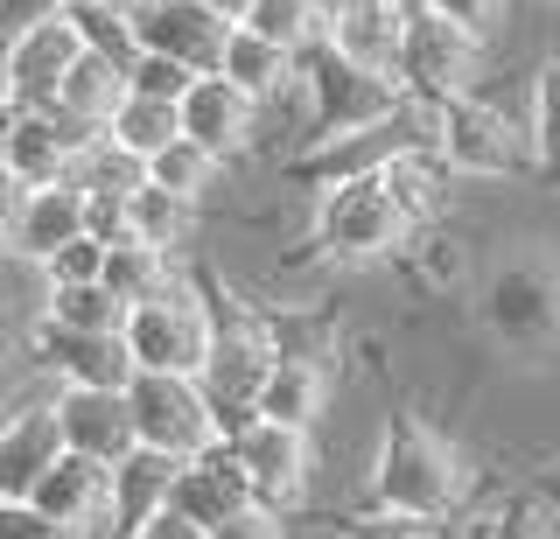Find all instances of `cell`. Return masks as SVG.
Listing matches in <instances>:
<instances>
[{
    "mask_svg": "<svg viewBox=\"0 0 560 539\" xmlns=\"http://www.w3.org/2000/svg\"><path fill=\"white\" fill-rule=\"evenodd\" d=\"M175 456H162V448H127V456L113 462V504H119V526H140V518L168 512V491H175Z\"/></svg>",
    "mask_w": 560,
    "mask_h": 539,
    "instance_id": "obj_24",
    "label": "cell"
},
{
    "mask_svg": "<svg viewBox=\"0 0 560 539\" xmlns=\"http://www.w3.org/2000/svg\"><path fill=\"white\" fill-rule=\"evenodd\" d=\"M413 224L393 211L378 176H350V183H329L315 189V246H323L337 267H393V253L407 246Z\"/></svg>",
    "mask_w": 560,
    "mask_h": 539,
    "instance_id": "obj_7",
    "label": "cell"
},
{
    "mask_svg": "<svg viewBox=\"0 0 560 539\" xmlns=\"http://www.w3.org/2000/svg\"><path fill=\"white\" fill-rule=\"evenodd\" d=\"M253 504V491H245V477H238V462L224 456V448H210V456L197 462H183L175 469V491H168V512H183L189 526H203V532H218L232 512H245Z\"/></svg>",
    "mask_w": 560,
    "mask_h": 539,
    "instance_id": "obj_21",
    "label": "cell"
},
{
    "mask_svg": "<svg viewBox=\"0 0 560 539\" xmlns=\"http://www.w3.org/2000/svg\"><path fill=\"white\" fill-rule=\"evenodd\" d=\"M105 141L98 127H84V119H70L63 106H35L14 119V141H8V176L22 189H49V183H70L84 162V148Z\"/></svg>",
    "mask_w": 560,
    "mask_h": 539,
    "instance_id": "obj_13",
    "label": "cell"
},
{
    "mask_svg": "<svg viewBox=\"0 0 560 539\" xmlns=\"http://www.w3.org/2000/svg\"><path fill=\"white\" fill-rule=\"evenodd\" d=\"M28 358L43 372H57V386H98V392H127L133 386V358L119 337H70V329L35 323L28 329Z\"/></svg>",
    "mask_w": 560,
    "mask_h": 539,
    "instance_id": "obj_16",
    "label": "cell"
},
{
    "mask_svg": "<svg viewBox=\"0 0 560 539\" xmlns=\"http://www.w3.org/2000/svg\"><path fill=\"white\" fill-rule=\"evenodd\" d=\"M127 413H133V442L162 448V456H175V462H197V456H210V448H224V421H218V407L203 399L197 378L133 372Z\"/></svg>",
    "mask_w": 560,
    "mask_h": 539,
    "instance_id": "obj_8",
    "label": "cell"
},
{
    "mask_svg": "<svg viewBox=\"0 0 560 539\" xmlns=\"http://www.w3.org/2000/svg\"><path fill=\"white\" fill-rule=\"evenodd\" d=\"M57 434L70 456H92L113 469L133 442V413H127V392H98V386H63L57 392Z\"/></svg>",
    "mask_w": 560,
    "mask_h": 539,
    "instance_id": "obj_17",
    "label": "cell"
},
{
    "mask_svg": "<svg viewBox=\"0 0 560 539\" xmlns=\"http://www.w3.org/2000/svg\"><path fill=\"white\" fill-rule=\"evenodd\" d=\"M469 491H477V469H469V456L455 448V434L442 421H428L420 407H393L378 421V462H372V497L364 504L448 518Z\"/></svg>",
    "mask_w": 560,
    "mask_h": 539,
    "instance_id": "obj_1",
    "label": "cell"
},
{
    "mask_svg": "<svg viewBox=\"0 0 560 539\" xmlns=\"http://www.w3.org/2000/svg\"><path fill=\"white\" fill-rule=\"evenodd\" d=\"M210 288H218V281H210ZM273 358H280L273 308H259V302H218V337H210V351H203L197 386H203L210 407H218L224 434L259 413V392H267V378H273Z\"/></svg>",
    "mask_w": 560,
    "mask_h": 539,
    "instance_id": "obj_4",
    "label": "cell"
},
{
    "mask_svg": "<svg viewBox=\"0 0 560 539\" xmlns=\"http://www.w3.org/2000/svg\"><path fill=\"white\" fill-rule=\"evenodd\" d=\"M224 456L238 462L253 504H273V512H308L323 497V448H315L308 427H280V421H238L224 434Z\"/></svg>",
    "mask_w": 560,
    "mask_h": 539,
    "instance_id": "obj_6",
    "label": "cell"
},
{
    "mask_svg": "<svg viewBox=\"0 0 560 539\" xmlns=\"http://www.w3.org/2000/svg\"><path fill=\"white\" fill-rule=\"evenodd\" d=\"M175 267H183V259L162 253V246H148V238H113V246H105V273H98V281L133 308V302H148L162 281H175Z\"/></svg>",
    "mask_w": 560,
    "mask_h": 539,
    "instance_id": "obj_31",
    "label": "cell"
},
{
    "mask_svg": "<svg viewBox=\"0 0 560 539\" xmlns=\"http://www.w3.org/2000/svg\"><path fill=\"white\" fill-rule=\"evenodd\" d=\"M218 337V288H210L203 267H175V281H162L148 302L127 308V343L133 372H175V378H197L203 351Z\"/></svg>",
    "mask_w": 560,
    "mask_h": 539,
    "instance_id": "obj_3",
    "label": "cell"
},
{
    "mask_svg": "<svg viewBox=\"0 0 560 539\" xmlns=\"http://www.w3.org/2000/svg\"><path fill=\"white\" fill-rule=\"evenodd\" d=\"M337 413V351L323 337L315 343H294L280 337V358H273V378L259 392V421H280V427H323Z\"/></svg>",
    "mask_w": 560,
    "mask_h": 539,
    "instance_id": "obj_10",
    "label": "cell"
},
{
    "mask_svg": "<svg viewBox=\"0 0 560 539\" xmlns=\"http://www.w3.org/2000/svg\"><path fill=\"white\" fill-rule=\"evenodd\" d=\"M315 8H329V0H315Z\"/></svg>",
    "mask_w": 560,
    "mask_h": 539,
    "instance_id": "obj_48",
    "label": "cell"
},
{
    "mask_svg": "<svg viewBox=\"0 0 560 539\" xmlns=\"http://www.w3.org/2000/svg\"><path fill=\"white\" fill-rule=\"evenodd\" d=\"M224 36H232V22L210 14L203 0H148V8L133 14V43L154 49V57L189 63V71H218Z\"/></svg>",
    "mask_w": 560,
    "mask_h": 539,
    "instance_id": "obj_15",
    "label": "cell"
},
{
    "mask_svg": "<svg viewBox=\"0 0 560 539\" xmlns=\"http://www.w3.org/2000/svg\"><path fill=\"white\" fill-rule=\"evenodd\" d=\"M498 539H560V504L539 491V483H525V491L504 497V526Z\"/></svg>",
    "mask_w": 560,
    "mask_h": 539,
    "instance_id": "obj_36",
    "label": "cell"
},
{
    "mask_svg": "<svg viewBox=\"0 0 560 539\" xmlns=\"http://www.w3.org/2000/svg\"><path fill=\"white\" fill-rule=\"evenodd\" d=\"M210 539H288V512H273V504H245V512H232Z\"/></svg>",
    "mask_w": 560,
    "mask_h": 539,
    "instance_id": "obj_41",
    "label": "cell"
},
{
    "mask_svg": "<svg viewBox=\"0 0 560 539\" xmlns=\"http://www.w3.org/2000/svg\"><path fill=\"white\" fill-rule=\"evenodd\" d=\"M420 8L448 14V22H463L469 36H483L490 49H498L504 36H512V14H518V0H420Z\"/></svg>",
    "mask_w": 560,
    "mask_h": 539,
    "instance_id": "obj_38",
    "label": "cell"
},
{
    "mask_svg": "<svg viewBox=\"0 0 560 539\" xmlns=\"http://www.w3.org/2000/svg\"><path fill=\"white\" fill-rule=\"evenodd\" d=\"M49 14H63V0H0V28H35V22H49Z\"/></svg>",
    "mask_w": 560,
    "mask_h": 539,
    "instance_id": "obj_43",
    "label": "cell"
},
{
    "mask_svg": "<svg viewBox=\"0 0 560 539\" xmlns=\"http://www.w3.org/2000/svg\"><path fill=\"white\" fill-rule=\"evenodd\" d=\"M343 539H442V518H413V512H385V504H358V512H343Z\"/></svg>",
    "mask_w": 560,
    "mask_h": 539,
    "instance_id": "obj_35",
    "label": "cell"
},
{
    "mask_svg": "<svg viewBox=\"0 0 560 539\" xmlns=\"http://www.w3.org/2000/svg\"><path fill=\"white\" fill-rule=\"evenodd\" d=\"M533 84V71H525ZM525 84L518 92H498V84H477L469 98L448 106V127H442V162L455 183H483V189H504V183H525L539 176L533 162V133H525Z\"/></svg>",
    "mask_w": 560,
    "mask_h": 539,
    "instance_id": "obj_2",
    "label": "cell"
},
{
    "mask_svg": "<svg viewBox=\"0 0 560 539\" xmlns=\"http://www.w3.org/2000/svg\"><path fill=\"white\" fill-rule=\"evenodd\" d=\"M533 483H539V491H547V497L560 504V456H553V462H539V477H533Z\"/></svg>",
    "mask_w": 560,
    "mask_h": 539,
    "instance_id": "obj_47",
    "label": "cell"
},
{
    "mask_svg": "<svg viewBox=\"0 0 560 539\" xmlns=\"http://www.w3.org/2000/svg\"><path fill=\"white\" fill-rule=\"evenodd\" d=\"M393 273L407 281L413 294H428V302H442V294H463L469 273H477V253H469V238L448 224H420L407 232V246L393 253Z\"/></svg>",
    "mask_w": 560,
    "mask_h": 539,
    "instance_id": "obj_19",
    "label": "cell"
},
{
    "mask_svg": "<svg viewBox=\"0 0 560 539\" xmlns=\"http://www.w3.org/2000/svg\"><path fill=\"white\" fill-rule=\"evenodd\" d=\"M203 8H210V14H224V22H232V28H238V22H245V14H253V0H203Z\"/></svg>",
    "mask_w": 560,
    "mask_h": 539,
    "instance_id": "obj_46",
    "label": "cell"
},
{
    "mask_svg": "<svg viewBox=\"0 0 560 539\" xmlns=\"http://www.w3.org/2000/svg\"><path fill=\"white\" fill-rule=\"evenodd\" d=\"M57 456H63L57 407L0 413V497H35V483L57 469Z\"/></svg>",
    "mask_w": 560,
    "mask_h": 539,
    "instance_id": "obj_20",
    "label": "cell"
},
{
    "mask_svg": "<svg viewBox=\"0 0 560 539\" xmlns=\"http://www.w3.org/2000/svg\"><path fill=\"white\" fill-rule=\"evenodd\" d=\"M148 183L154 189H168V197H183V203H197V211H218L224 203V189H232V168L218 162V154H203L197 141H175L148 162Z\"/></svg>",
    "mask_w": 560,
    "mask_h": 539,
    "instance_id": "obj_23",
    "label": "cell"
},
{
    "mask_svg": "<svg viewBox=\"0 0 560 539\" xmlns=\"http://www.w3.org/2000/svg\"><path fill=\"white\" fill-rule=\"evenodd\" d=\"M490 49L483 36H469L463 22H448V14L420 8L407 14V36H399V57H393V84L413 98H442V106H455V98H469L477 84L490 78Z\"/></svg>",
    "mask_w": 560,
    "mask_h": 539,
    "instance_id": "obj_5",
    "label": "cell"
},
{
    "mask_svg": "<svg viewBox=\"0 0 560 539\" xmlns=\"http://www.w3.org/2000/svg\"><path fill=\"white\" fill-rule=\"evenodd\" d=\"M84 232V189L78 183H49V189H22V218H14V253L43 267L57 246Z\"/></svg>",
    "mask_w": 560,
    "mask_h": 539,
    "instance_id": "obj_22",
    "label": "cell"
},
{
    "mask_svg": "<svg viewBox=\"0 0 560 539\" xmlns=\"http://www.w3.org/2000/svg\"><path fill=\"white\" fill-rule=\"evenodd\" d=\"M378 183H385V197H393V211L413 224H448L455 218V203H463V183L448 176V162L442 154H413V148H399V154H385L378 162Z\"/></svg>",
    "mask_w": 560,
    "mask_h": 539,
    "instance_id": "obj_18",
    "label": "cell"
},
{
    "mask_svg": "<svg viewBox=\"0 0 560 539\" xmlns=\"http://www.w3.org/2000/svg\"><path fill=\"white\" fill-rule=\"evenodd\" d=\"M14 119H22V106H14V98L0 92V168H8V141H14Z\"/></svg>",
    "mask_w": 560,
    "mask_h": 539,
    "instance_id": "obj_45",
    "label": "cell"
},
{
    "mask_svg": "<svg viewBox=\"0 0 560 539\" xmlns=\"http://www.w3.org/2000/svg\"><path fill=\"white\" fill-rule=\"evenodd\" d=\"M140 8H148V0H70L63 22L78 28V43L92 49V57L119 63V71H133V57H140V43H133V14H140Z\"/></svg>",
    "mask_w": 560,
    "mask_h": 539,
    "instance_id": "obj_26",
    "label": "cell"
},
{
    "mask_svg": "<svg viewBox=\"0 0 560 539\" xmlns=\"http://www.w3.org/2000/svg\"><path fill=\"white\" fill-rule=\"evenodd\" d=\"M63 8H70V0H63Z\"/></svg>",
    "mask_w": 560,
    "mask_h": 539,
    "instance_id": "obj_49",
    "label": "cell"
},
{
    "mask_svg": "<svg viewBox=\"0 0 560 539\" xmlns=\"http://www.w3.org/2000/svg\"><path fill=\"white\" fill-rule=\"evenodd\" d=\"M78 57H84V43L63 14H49V22H35V28H14L8 49H0V92L22 113L57 106V92H63V78H70Z\"/></svg>",
    "mask_w": 560,
    "mask_h": 539,
    "instance_id": "obj_11",
    "label": "cell"
},
{
    "mask_svg": "<svg viewBox=\"0 0 560 539\" xmlns=\"http://www.w3.org/2000/svg\"><path fill=\"white\" fill-rule=\"evenodd\" d=\"M175 133H183L175 106H162V98H140V92H127V98H119V113L105 119V141L127 148L133 162H154V154H162Z\"/></svg>",
    "mask_w": 560,
    "mask_h": 539,
    "instance_id": "obj_32",
    "label": "cell"
},
{
    "mask_svg": "<svg viewBox=\"0 0 560 539\" xmlns=\"http://www.w3.org/2000/svg\"><path fill=\"white\" fill-rule=\"evenodd\" d=\"M175 119H183V141H197L203 154H218L224 168L253 162V141H259V98H245L232 78L203 71V78L183 92Z\"/></svg>",
    "mask_w": 560,
    "mask_h": 539,
    "instance_id": "obj_12",
    "label": "cell"
},
{
    "mask_svg": "<svg viewBox=\"0 0 560 539\" xmlns=\"http://www.w3.org/2000/svg\"><path fill=\"white\" fill-rule=\"evenodd\" d=\"M49 329H70V337H119L127 329V302H119L105 281H84V288H49L43 316Z\"/></svg>",
    "mask_w": 560,
    "mask_h": 539,
    "instance_id": "obj_27",
    "label": "cell"
},
{
    "mask_svg": "<svg viewBox=\"0 0 560 539\" xmlns=\"http://www.w3.org/2000/svg\"><path fill=\"white\" fill-rule=\"evenodd\" d=\"M323 22H329V8H315V0H253V14H245L238 28H253L259 43L288 49V57L302 63L308 49H323Z\"/></svg>",
    "mask_w": 560,
    "mask_h": 539,
    "instance_id": "obj_29",
    "label": "cell"
},
{
    "mask_svg": "<svg viewBox=\"0 0 560 539\" xmlns=\"http://www.w3.org/2000/svg\"><path fill=\"white\" fill-rule=\"evenodd\" d=\"M119 98H127V71H119V63H105V57H92V49H84V57L70 63V78H63L57 106H63L70 119H84V127H98V133H105V119L119 113Z\"/></svg>",
    "mask_w": 560,
    "mask_h": 539,
    "instance_id": "obj_28",
    "label": "cell"
},
{
    "mask_svg": "<svg viewBox=\"0 0 560 539\" xmlns=\"http://www.w3.org/2000/svg\"><path fill=\"white\" fill-rule=\"evenodd\" d=\"M43 273H49V288H84V281H98V273H105V238L78 232L70 246H57V253L43 259Z\"/></svg>",
    "mask_w": 560,
    "mask_h": 539,
    "instance_id": "obj_39",
    "label": "cell"
},
{
    "mask_svg": "<svg viewBox=\"0 0 560 539\" xmlns=\"http://www.w3.org/2000/svg\"><path fill=\"white\" fill-rule=\"evenodd\" d=\"M127 539H210V532H203V526H189L183 512H154V518H140Z\"/></svg>",
    "mask_w": 560,
    "mask_h": 539,
    "instance_id": "obj_42",
    "label": "cell"
},
{
    "mask_svg": "<svg viewBox=\"0 0 560 539\" xmlns=\"http://www.w3.org/2000/svg\"><path fill=\"white\" fill-rule=\"evenodd\" d=\"M407 14H413V0H329L323 49L337 63H350V71H364V78H393Z\"/></svg>",
    "mask_w": 560,
    "mask_h": 539,
    "instance_id": "obj_14",
    "label": "cell"
},
{
    "mask_svg": "<svg viewBox=\"0 0 560 539\" xmlns=\"http://www.w3.org/2000/svg\"><path fill=\"white\" fill-rule=\"evenodd\" d=\"M14 218H22V183L0 168V253L14 246Z\"/></svg>",
    "mask_w": 560,
    "mask_h": 539,
    "instance_id": "obj_44",
    "label": "cell"
},
{
    "mask_svg": "<svg viewBox=\"0 0 560 539\" xmlns=\"http://www.w3.org/2000/svg\"><path fill=\"white\" fill-rule=\"evenodd\" d=\"M197 232H203V211H197V203L168 197V189H154V183L133 189V203H127V238H148V246H162V253L183 259L189 246H197Z\"/></svg>",
    "mask_w": 560,
    "mask_h": 539,
    "instance_id": "obj_25",
    "label": "cell"
},
{
    "mask_svg": "<svg viewBox=\"0 0 560 539\" xmlns=\"http://www.w3.org/2000/svg\"><path fill=\"white\" fill-rule=\"evenodd\" d=\"M197 78H203V71H189V63L140 49V57H133V71H127V92H140V98H162V106H183V92H189Z\"/></svg>",
    "mask_w": 560,
    "mask_h": 539,
    "instance_id": "obj_37",
    "label": "cell"
},
{
    "mask_svg": "<svg viewBox=\"0 0 560 539\" xmlns=\"http://www.w3.org/2000/svg\"><path fill=\"white\" fill-rule=\"evenodd\" d=\"M483 323L504 343H560V253H504L483 281Z\"/></svg>",
    "mask_w": 560,
    "mask_h": 539,
    "instance_id": "obj_9",
    "label": "cell"
},
{
    "mask_svg": "<svg viewBox=\"0 0 560 539\" xmlns=\"http://www.w3.org/2000/svg\"><path fill=\"white\" fill-rule=\"evenodd\" d=\"M0 539H70L49 512H35L28 497H0Z\"/></svg>",
    "mask_w": 560,
    "mask_h": 539,
    "instance_id": "obj_40",
    "label": "cell"
},
{
    "mask_svg": "<svg viewBox=\"0 0 560 539\" xmlns=\"http://www.w3.org/2000/svg\"><path fill=\"white\" fill-rule=\"evenodd\" d=\"M525 133H533V162L560 176V49L533 63V84H525Z\"/></svg>",
    "mask_w": 560,
    "mask_h": 539,
    "instance_id": "obj_33",
    "label": "cell"
},
{
    "mask_svg": "<svg viewBox=\"0 0 560 539\" xmlns=\"http://www.w3.org/2000/svg\"><path fill=\"white\" fill-rule=\"evenodd\" d=\"M70 183L84 189V203H133V189L148 183V162H133V154L113 148V141H92Z\"/></svg>",
    "mask_w": 560,
    "mask_h": 539,
    "instance_id": "obj_34",
    "label": "cell"
},
{
    "mask_svg": "<svg viewBox=\"0 0 560 539\" xmlns=\"http://www.w3.org/2000/svg\"><path fill=\"white\" fill-rule=\"evenodd\" d=\"M218 78H232L245 98H273L280 84L294 78V57L273 49V43H259L253 28H232V36H224V57H218Z\"/></svg>",
    "mask_w": 560,
    "mask_h": 539,
    "instance_id": "obj_30",
    "label": "cell"
}]
</instances>
